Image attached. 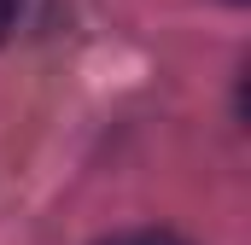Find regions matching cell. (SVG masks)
<instances>
[{"label": "cell", "instance_id": "cell-3", "mask_svg": "<svg viewBox=\"0 0 251 245\" xmlns=\"http://www.w3.org/2000/svg\"><path fill=\"white\" fill-rule=\"evenodd\" d=\"M234 6H240V0H234Z\"/></svg>", "mask_w": 251, "mask_h": 245}, {"label": "cell", "instance_id": "cell-2", "mask_svg": "<svg viewBox=\"0 0 251 245\" xmlns=\"http://www.w3.org/2000/svg\"><path fill=\"white\" fill-rule=\"evenodd\" d=\"M18 12H24V0H0V41L12 35V24H18Z\"/></svg>", "mask_w": 251, "mask_h": 245}, {"label": "cell", "instance_id": "cell-1", "mask_svg": "<svg viewBox=\"0 0 251 245\" xmlns=\"http://www.w3.org/2000/svg\"><path fill=\"white\" fill-rule=\"evenodd\" d=\"M111 245H187V240H176V234H123Z\"/></svg>", "mask_w": 251, "mask_h": 245}]
</instances>
